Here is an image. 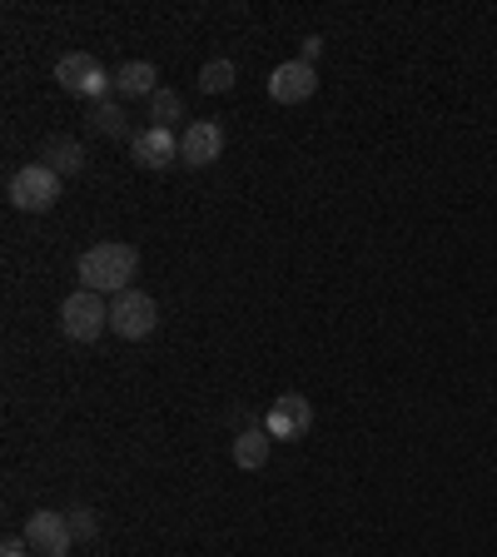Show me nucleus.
<instances>
[{"instance_id":"f257e3e1","label":"nucleus","mask_w":497,"mask_h":557,"mask_svg":"<svg viewBox=\"0 0 497 557\" xmlns=\"http://www.w3.org/2000/svg\"><path fill=\"white\" fill-rule=\"evenodd\" d=\"M140 269V250L125 244V239H105V244H90L75 264L80 274V289H95V294H125Z\"/></svg>"},{"instance_id":"f03ea898","label":"nucleus","mask_w":497,"mask_h":557,"mask_svg":"<svg viewBox=\"0 0 497 557\" xmlns=\"http://www.w3.org/2000/svg\"><path fill=\"white\" fill-rule=\"evenodd\" d=\"M55 80L65 96L75 100H90V105H100V100H110V90H115V75L100 65L95 55H85V50H71V55L55 65Z\"/></svg>"},{"instance_id":"7ed1b4c3","label":"nucleus","mask_w":497,"mask_h":557,"mask_svg":"<svg viewBox=\"0 0 497 557\" xmlns=\"http://www.w3.org/2000/svg\"><path fill=\"white\" fill-rule=\"evenodd\" d=\"M60 185H65V179H60L50 165H40V160H36V165H21L11 175V185H5V200H11L21 214H46V210H55Z\"/></svg>"},{"instance_id":"20e7f679","label":"nucleus","mask_w":497,"mask_h":557,"mask_svg":"<svg viewBox=\"0 0 497 557\" xmlns=\"http://www.w3.org/2000/svg\"><path fill=\"white\" fill-rule=\"evenodd\" d=\"M60 329H65V339H75V344H95L100 333L110 329L105 294H95V289H75V294L60 304Z\"/></svg>"},{"instance_id":"39448f33","label":"nucleus","mask_w":497,"mask_h":557,"mask_svg":"<svg viewBox=\"0 0 497 557\" xmlns=\"http://www.w3.org/2000/svg\"><path fill=\"white\" fill-rule=\"evenodd\" d=\"M154 329H160V304L144 289H125V294L110 299V333L135 344V339H150Z\"/></svg>"},{"instance_id":"423d86ee","label":"nucleus","mask_w":497,"mask_h":557,"mask_svg":"<svg viewBox=\"0 0 497 557\" xmlns=\"http://www.w3.org/2000/svg\"><path fill=\"white\" fill-rule=\"evenodd\" d=\"M25 543L36 557H71V518L65 512H50V508H36L25 518Z\"/></svg>"},{"instance_id":"0eeeda50","label":"nucleus","mask_w":497,"mask_h":557,"mask_svg":"<svg viewBox=\"0 0 497 557\" xmlns=\"http://www.w3.org/2000/svg\"><path fill=\"white\" fill-rule=\"evenodd\" d=\"M314 96H319V71L304 65V60H284V65L269 75L273 105H304V100H314Z\"/></svg>"},{"instance_id":"6e6552de","label":"nucleus","mask_w":497,"mask_h":557,"mask_svg":"<svg viewBox=\"0 0 497 557\" xmlns=\"http://www.w3.org/2000/svg\"><path fill=\"white\" fill-rule=\"evenodd\" d=\"M264 428H269V439H304L308 428H314V404H308L304 393H279L269 408V418H264Z\"/></svg>"},{"instance_id":"1a4fd4ad","label":"nucleus","mask_w":497,"mask_h":557,"mask_svg":"<svg viewBox=\"0 0 497 557\" xmlns=\"http://www.w3.org/2000/svg\"><path fill=\"white\" fill-rule=\"evenodd\" d=\"M225 154V125L219 119H190V130L179 135V160L190 169H204Z\"/></svg>"},{"instance_id":"9d476101","label":"nucleus","mask_w":497,"mask_h":557,"mask_svg":"<svg viewBox=\"0 0 497 557\" xmlns=\"http://www.w3.org/2000/svg\"><path fill=\"white\" fill-rule=\"evenodd\" d=\"M130 160L140 169H169L179 160V135L160 130V125H144V130H135V140H130Z\"/></svg>"},{"instance_id":"9b49d317","label":"nucleus","mask_w":497,"mask_h":557,"mask_svg":"<svg viewBox=\"0 0 497 557\" xmlns=\"http://www.w3.org/2000/svg\"><path fill=\"white\" fill-rule=\"evenodd\" d=\"M160 90V71H154L150 60H125L115 71V96L119 100H150Z\"/></svg>"},{"instance_id":"f8f14e48","label":"nucleus","mask_w":497,"mask_h":557,"mask_svg":"<svg viewBox=\"0 0 497 557\" xmlns=\"http://www.w3.org/2000/svg\"><path fill=\"white\" fill-rule=\"evenodd\" d=\"M269 428L254 423L244 428V433H234V443H229V458H234V468H244V473H254V468H264L269 463Z\"/></svg>"},{"instance_id":"ddd939ff","label":"nucleus","mask_w":497,"mask_h":557,"mask_svg":"<svg viewBox=\"0 0 497 557\" xmlns=\"http://www.w3.org/2000/svg\"><path fill=\"white\" fill-rule=\"evenodd\" d=\"M40 165H50L60 179L65 175H80L90 160H85V144L71 140V135H55V140H46V150H40Z\"/></svg>"},{"instance_id":"4468645a","label":"nucleus","mask_w":497,"mask_h":557,"mask_svg":"<svg viewBox=\"0 0 497 557\" xmlns=\"http://www.w3.org/2000/svg\"><path fill=\"white\" fill-rule=\"evenodd\" d=\"M234 80H239L234 60H209V65L200 71V90H204V96H229V90H234Z\"/></svg>"},{"instance_id":"2eb2a0df","label":"nucleus","mask_w":497,"mask_h":557,"mask_svg":"<svg viewBox=\"0 0 497 557\" xmlns=\"http://www.w3.org/2000/svg\"><path fill=\"white\" fill-rule=\"evenodd\" d=\"M150 119L160 125V130H175V119H184V105H179L175 90H165V85L154 90L150 96Z\"/></svg>"},{"instance_id":"dca6fc26","label":"nucleus","mask_w":497,"mask_h":557,"mask_svg":"<svg viewBox=\"0 0 497 557\" xmlns=\"http://www.w3.org/2000/svg\"><path fill=\"white\" fill-rule=\"evenodd\" d=\"M90 125H95V135H125V105L119 100L90 105Z\"/></svg>"},{"instance_id":"f3484780","label":"nucleus","mask_w":497,"mask_h":557,"mask_svg":"<svg viewBox=\"0 0 497 557\" xmlns=\"http://www.w3.org/2000/svg\"><path fill=\"white\" fill-rule=\"evenodd\" d=\"M71 537H75V543H95V537H100L95 512H90V508H71Z\"/></svg>"},{"instance_id":"a211bd4d","label":"nucleus","mask_w":497,"mask_h":557,"mask_svg":"<svg viewBox=\"0 0 497 557\" xmlns=\"http://www.w3.org/2000/svg\"><path fill=\"white\" fill-rule=\"evenodd\" d=\"M319 55H323V40H319V36H308V40H304V55H298V60H304V65H314Z\"/></svg>"},{"instance_id":"6ab92c4d","label":"nucleus","mask_w":497,"mask_h":557,"mask_svg":"<svg viewBox=\"0 0 497 557\" xmlns=\"http://www.w3.org/2000/svg\"><path fill=\"white\" fill-rule=\"evenodd\" d=\"M0 557H25V543H21V537H11V543L0 547Z\"/></svg>"}]
</instances>
